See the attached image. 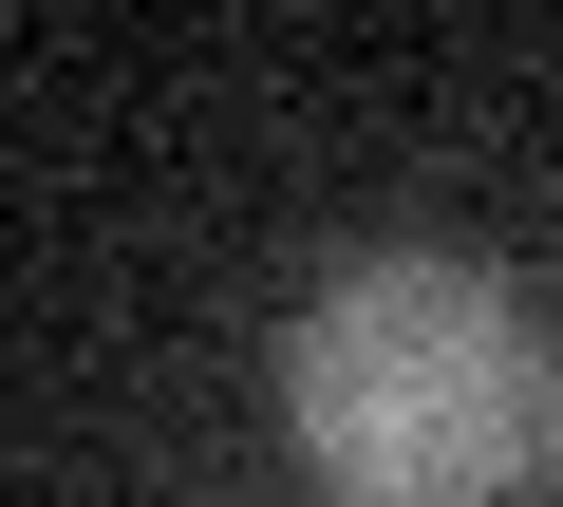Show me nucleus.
Returning a JSON list of instances; mask_svg holds the SVG:
<instances>
[{
	"instance_id": "nucleus-1",
	"label": "nucleus",
	"mask_w": 563,
	"mask_h": 507,
	"mask_svg": "<svg viewBox=\"0 0 563 507\" xmlns=\"http://www.w3.org/2000/svg\"><path fill=\"white\" fill-rule=\"evenodd\" d=\"M282 432H301L357 507H470L544 432V339H526V301L488 264L376 244V264H339L301 301V339H282Z\"/></svg>"
}]
</instances>
